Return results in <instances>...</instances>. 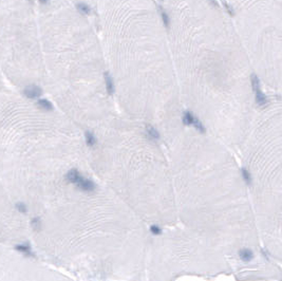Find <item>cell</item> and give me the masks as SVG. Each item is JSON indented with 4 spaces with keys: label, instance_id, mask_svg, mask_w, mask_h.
<instances>
[{
    "label": "cell",
    "instance_id": "obj_1",
    "mask_svg": "<svg viewBox=\"0 0 282 281\" xmlns=\"http://www.w3.org/2000/svg\"><path fill=\"white\" fill-rule=\"evenodd\" d=\"M250 83H252V88L253 91L255 93V97H256V101L259 106H264L267 105L268 101H267V97L265 96V94L262 92V89H261L260 80H259L258 76L256 74H252L250 76Z\"/></svg>",
    "mask_w": 282,
    "mask_h": 281
},
{
    "label": "cell",
    "instance_id": "obj_2",
    "mask_svg": "<svg viewBox=\"0 0 282 281\" xmlns=\"http://www.w3.org/2000/svg\"><path fill=\"white\" fill-rule=\"evenodd\" d=\"M183 123L187 126H193L197 130L200 132H205V128H204L203 124L191 113V112H185L183 116Z\"/></svg>",
    "mask_w": 282,
    "mask_h": 281
},
{
    "label": "cell",
    "instance_id": "obj_3",
    "mask_svg": "<svg viewBox=\"0 0 282 281\" xmlns=\"http://www.w3.org/2000/svg\"><path fill=\"white\" fill-rule=\"evenodd\" d=\"M239 256H240L241 260L248 262L254 258V252L250 249H248V248H242V249L239 250Z\"/></svg>",
    "mask_w": 282,
    "mask_h": 281
},
{
    "label": "cell",
    "instance_id": "obj_4",
    "mask_svg": "<svg viewBox=\"0 0 282 281\" xmlns=\"http://www.w3.org/2000/svg\"><path fill=\"white\" fill-rule=\"evenodd\" d=\"M76 9H77V11L80 12V13L83 14V15H89V14L91 13V8L83 2L76 3Z\"/></svg>",
    "mask_w": 282,
    "mask_h": 281
},
{
    "label": "cell",
    "instance_id": "obj_5",
    "mask_svg": "<svg viewBox=\"0 0 282 281\" xmlns=\"http://www.w3.org/2000/svg\"><path fill=\"white\" fill-rule=\"evenodd\" d=\"M160 13H161V17H162L164 26H166L167 29H169V26H170V18H169V16L167 15V13L162 9V8H160Z\"/></svg>",
    "mask_w": 282,
    "mask_h": 281
},
{
    "label": "cell",
    "instance_id": "obj_6",
    "mask_svg": "<svg viewBox=\"0 0 282 281\" xmlns=\"http://www.w3.org/2000/svg\"><path fill=\"white\" fill-rule=\"evenodd\" d=\"M146 130H147V133H148L149 137L154 138V140H158V138L160 137V134H159V132L156 131V130H155L154 128L152 127V126L148 125L146 127Z\"/></svg>",
    "mask_w": 282,
    "mask_h": 281
},
{
    "label": "cell",
    "instance_id": "obj_7",
    "mask_svg": "<svg viewBox=\"0 0 282 281\" xmlns=\"http://www.w3.org/2000/svg\"><path fill=\"white\" fill-rule=\"evenodd\" d=\"M242 177L243 179H244V181L247 183V184H250L252 183V176H250V174H249V171L247 169H245V168H242Z\"/></svg>",
    "mask_w": 282,
    "mask_h": 281
},
{
    "label": "cell",
    "instance_id": "obj_8",
    "mask_svg": "<svg viewBox=\"0 0 282 281\" xmlns=\"http://www.w3.org/2000/svg\"><path fill=\"white\" fill-rule=\"evenodd\" d=\"M222 3H223V5L225 7L226 11H227V13L229 14L230 16H235V12H234V10H232V8L229 7V5H228V3L226 2L225 0H222Z\"/></svg>",
    "mask_w": 282,
    "mask_h": 281
},
{
    "label": "cell",
    "instance_id": "obj_9",
    "mask_svg": "<svg viewBox=\"0 0 282 281\" xmlns=\"http://www.w3.org/2000/svg\"><path fill=\"white\" fill-rule=\"evenodd\" d=\"M151 231H152L153 234H155V235H160L162 229H161L158 225H152V226H151Z\"/></svg>",
    "mask_w": 282,
    "mask_h": 281
},
{
    "label": "cell",
    "instance_id": "obj_10",
    "mask_svg": "<svg viewBox=\"0 0 282 281\" xmlns=\"http://www.w3.org/2000/svg\"><path fill=\"white\" fill-rule=\"evenodd\" d=\"M38 1H40L41 3H48V0H38Z\"/></svg>",
    "mask_w": 282,
    "mask_h": 281
},
{
    "label": "cell",
    "instance_id": "obj_11",
    "mask_svg": "<svg viewBox=\"0 0 282 281\" xmlns=\"http://www.w3.org/2000/svg\"><path fill=\"white\" fill-rule=\"evenodd\" d=\"M30 1H33V0H30Z\"/></svg>",
    "mask_w": 282,
    "mask_h": 281
}]
</instances>
